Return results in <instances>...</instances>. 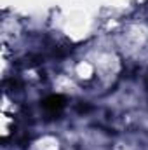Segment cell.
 I'll use <instances>...</instances> for the list:
<instances>
[{
    "instance_id": "6da1fadb",
    "label": "cell",
    "mask_w": 148,
    "mask_h": 150,
    "mask_svg": "<svg viewBox=\"0 0 148 150\" xmlns=\"http://www.w3.org/2000/svg\"><path fill=\"white\" fill-rule=\"evenodd\" d=\"M42 105H44V108L47 110V112H59V110H63V107H65V98L61 96V94H51V96H47L44 101H42Z\"/></svg>"
}]
</instances>
